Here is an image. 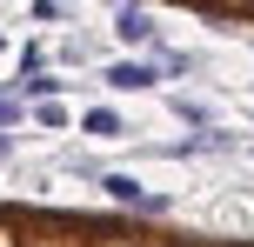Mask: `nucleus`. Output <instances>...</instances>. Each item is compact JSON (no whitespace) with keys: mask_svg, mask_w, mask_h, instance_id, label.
Returning <instances> with one entry per match:
<instances>
[{"mask_svg":"<svg viewBox=\"0 0 254 247\" xmlns=\"http://www.w3.org/2000/svg\"><path fill=\"white\" fill-rule=\"evenodd\" d=\"M34 120H40V127H67V107H61V100H40Z\"/></svg>","mask_w":254,"mask_h":247,"instance_id":"nucleus-5","label":"nucleus"},{"mask_svg":"<svg viewBox=\"0 0 254 247\" xmlns=\"http://www.w3.org/2000/svg\"><path fill=\"white\" fill-rule=\"evenodd\" d=\"M80 127H87L94 141H121V134H127V120L114 114V107H87V114H80Z\"/></svg>","mask_w":254,"mask_h":247,"instance_id":"nucleus-4","label":"nucleus"},{"mask_svg":"<svg viewBox=\"0 0 254 247\" xmlns=\"http://www.w3.org/2000/svg\"><path fill=\"white\" fill-rule=\"evenodd\" d=\"M161 80V67H147V60H121V67H107V87H154Z\"/></svg>","mask_w":254,"mask_h":247,"instance_id":"nucleus-3","label":"nucleus"},{"mask_svg":"<svg viewBox=\"0 0 254 247\" xmlns=\"http://www.w3.org/2000/svg\"><path fill=\"white\" fill-rule=\"evenodd\" d=\"M7 120H20V100H7V94H0V127H7Z\"/></svg>","mask_w":254,"mask_h":247,"instance_id":"nucleus-6","label":"nucleus"},{"mask_svg":"<svg viewBox=\"0 0 254 247\" xmlns=\"http://www.w3.org/2000/svg\"><path fill=\"white\" fill-rule=\"evenodd\" d=\"M114 34L127 40V47H154V20H147L140 7H121V13H114Z\"/></svg>","mask_w":254,"mask_h":247,"instance_id":"nucleus-2","label":"nucleus"},{"mask_svg":"<svg viewBox=\"0 0 254 247\" xmlns=\"http://www.w3.org/2000/svg\"><path fill=\"white\" fill-rule=\"evenodd\" d=\"M101 187H107L114 200H127V207H140V214H161V207H167L161 194H147V187H140V181H127V174H101Z\"/></svg>","mask_w":254,"mask_h":247,"instance_id":"nucleus-1","label":"nucleus"}]
</instances>
